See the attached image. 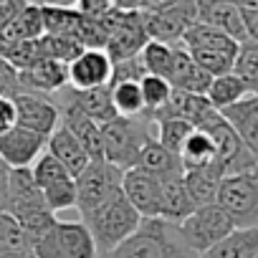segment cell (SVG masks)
I'll return each instance as SVG.
<instances>
[{
    "instance_id": "cell-12",
    "label": "cell",
    "mask_w": 258,
    "mask_h": 258,
    "mask_svg": "<svg viewBox=\"0 0 258 258\" xmlns=\"http://www.w3.org/2000/svg\"><path fill=\"white\" fill-rule=\"evenodd\" d=\"M121 192L126 195V200L135 205V210L145 220L162 218V185L150 172H145L140 167L126 170L124 180H121Z\"/></svg>"
},
{
    "instance_id": "cell-50",
    "label": "cell",
    "mask_w": 258,
    "mask_h": 258,
    "mask_svg": "<svg viewBox=\"0 0 258 258\" xmlns=\"http://www.w3.org/2000/svg\"><path fill=\"white\" fill-rule=\"evenodd\" d=\"M0 258H36V255H23V253H3V250H0Z\"/></svg>"
},
{
    "instance_id": "cell-13",
    "label": "cell",
    "mask_w": 258,
    "mask_h": 258,
    "mask_svg": "<svg viewBox=\"0 0 258 258\" xmlns=\"http://www.w3.org/2000/svg\"><path fill=\"white\" fill-rule=\"evenodd\" d=\"M48 137L36 135L31 129L16 124L6 135H0V162L6 167H33V162L43 155Z\"/></svg>"
},
{
    "instance_id": "cell-4",
    "label": "cell",
    "mask_w": 258,
    "mask_h": 258,
    "mask_svg": "<svg viewBox=\"0 0 258 258\" xmlns=\"http://www.w3.org/2000/svg\"><path fill=\"white\" fill-rule=\"evenodd\" d=\"M36 258H96V243L84 220H58L33 240Z\"/></svg>"
},
{
    "instance_id": "cell-31",
    "label": "cell",
    "mask_w": 258,
    "mask_h": 258,
    "mask_svg": "<svg viewBox=\"0 0 258 258\" xmlns=\"http://www.w3.org/2000/svg\"><path fill=\"white\" fill-rule=\"evenodd\" d=\"M248 94H250V89H248L235 74H225V76H215V79H213V84H210V89H208L205 96H208V101H210L218 111H223V109H228V106L243 101Z\"/></svg>"
},
{
    "instance_id": "cell-17",
    "label": "cell",
    "mask_w": 258,
    "mask_h": 258,
    "mask_svg": "<svg viewBox=\"0 0 258 258\" xmlns=\"http://www.w3.org/2000/svg\"><path fill=\"white\" fill-rule=\"evenodd\" d=\"M21 76V86L23 91H33V94H58L61 89L69 86V66L53 58H41L36 61L31 69L18 71Z\"/></svg>"
},
{
    "instance_id": "cell-42",
    "label": "cell",
    "mask_w": 258,
    "mask_h": 258,
    "mask_svg": "<svg viewBox=\"0 0 258 258\" xmlns=\"http://www.w3.org/2000/svg\"><path fill=\"white\" fill-rule=\"evenodd\" d=\"M23 91V86H21V76H18V71L0 56V96H11V99H16L18 94Z\"/></svg>"
},
{
    "instance_id": "cell-43",
    "label": "cell",
    "mask_w": 258,
    "mask_h": 258,
    "mask_svg": "<svg viewBox=\"0 0 258 258\" xmlns=\"http://www.w3.org/2000/svg\"><path fill=\"white\" fill-rule=\"evenodd\" d=\"M116 3H119V0H76V8H79L84 16H94V18H99V16L114 11Z\"/></svg>"
},
{
    "instance_id": "cell-26",
    "label": "cell",
    "mask_w": 258,
    "mask_h": 258,
    "mask_svg": "<svg viewBox=\"0 0 258 258\" xmlns=\"http://www.w3.org/2000/svg\"><path fill=\"white\" fill-rule=\"evenodd\" d=\"M135 167H140V170L150 172V175H152V177H157V180H165V177H172V175L185 172L182 160H180L177 155H172L167 147H162V145L157 142V137H155V135L145 142V147H142L140 160H137V165H135Z\"/></svg>"
},
{
    "instance_id": "cell-51",
    "label": "cell",
    "mask_w": 258,
    "mask_h": 258,
    "mask_svg": "<svg viewBox=\"0 0 258 258\" xmlns=\"http://www.w3.org/2000/svg\"><path fill=\"white\" fill-rule=\"evenodd\" d=\"M200 3H220V0H200Z\"/></svg>"
},
{
    "instance_id": "cell-11",
    "label": "cell",
    "mask_w": 258,
    "mask_h": 258,
    "mask_svg": "<svg viewBox=\"0 0 258 258\" xmlns=\"http://www.w3.org/2000/svg\"><path fill=\"white\" fill-rule=\"evenodd\" d=\"M13 101H16V114H18L16 124L31 129V132L51 137L61 126V109L48 96L33 94V91H21Z\"/></svg>"
},
{
    "instance_id": "cell-22",
    "label": "cell",
    "mask_w": 258,
    "mask_h": 258,
    "mask_svg": "<svg viewBox=\"0 0 258 258\" xmlns=\"http://www.w3.org/2000/svg\"><path fill=\"white\" fill-rule=\"evenodd\" d=\"M215 111H218V109L208 101V96L187 94V91H177V89H175L172 96H170V104H167L152 121H157V119H162V116H175V119L190 121V124L198 129V126H203Z\"/></svg>"
},
{
    "instance_id": "cell-23",
    "label": "cell",
    "mask_w": 258,
    "mask_h": 258,
    "mask_svg": "<svg viewBox=\"0 0 258 258\" xmlns=\"http://www.w3.org/2000/svg\"><path fill=\"white\" fill-rule=\"evenodd\" d=\"M41 36H46L41 6L28 3L8 26L0 28V48L13 46V43H23V41H38Z\"/></svg>"
},
{
    "instance_id": "cell-10",
    "label": "cell",
    "mask_w": 258,
    "mask_h": 258,
    "mask_svg": "<svg viewBox=\"0 0 258 258\" xmlns=\"http://www.w3.org/2000/svg\"><path fill=\"white\" fill-rule=\"evenodd\" d=\"M198 23V0H180V3L157 11V13H145V28L150 41L180 46L185 33Z\"/></svg>"
},
{
    "instance_id": "cell-38",
    "label": "cell",
    "mask_w": 258,
    "mask_h": 258,
    "mask_svg": "<svg viewBox=\"0 0 258 258\" xmlns=\"http://www.w3.org/2000/svg\"><path fill=\"white\" fill-rule=\"evenodd\" d=\"M38 46H41V56L43 58H53V61H61V63H71L81 51L84 46L79 41H71V38H58V36H41L38 38Z\"/></svg>"
},
{
    "instance_id": "cell-35",
    "label": "cell",
    "mask_w": 258,
    "mask_h": 258,
    "mask_svg": "<svg viewBox=\"0 0 258 258\" xmlns=\"http://www.w3.org/2000/svg\"><path fill=\"white\" fill-rule=\"evenodd\" d=\"M0 250L3 253H23L33 255V245L23 225L11 215V213H0Z\"/></svg>"
},
{
    "instance_id": "cell-47",
    "label": "cell",
    "mask_w": 258,
    "mask_h": 258,
    "mask_svg": "<svg viewBox=\"0 0 258 258\" xmlns=\"http://www.w3.org/2000/svg\"><path fill=\"white\" fill-rule=\"evenodd\" d=\"M6 203H8V167L0 162V213L6 210Z\"/></svg>"
},
{
    "instance_id": "cell-33",
    "label": "cell",
    "mask_w": 258,
    "mask_h": 258,
    "mask_svg": "<svg viewBox=\"0 0 258 258\" xmlns=\"http://www.w3.org/2000/svg\"><path fill=\"white\" fill-rule=\"evenodd\" d=\"M111 101H114V109L119 116H126V119L145 116V99H142L140 81L111 84Z\"/></svg>"
},
{
    "instance_id": "cell-2",
    "label": "cell",
    "mask_w": 258,
    "mask_h": 258,
    "mask_svg": "<svg viewBox=\"0 0 258 258\" xmlns=\"http://www.w3.org/2000/svg\"><path fill=\"white\" fill-rule=\"evenodd\" d=\"M81 220L91 230L96 250L101 255V253H109L116 245H121L129 235H135L145 218L135 210V205L129 203L126 195L119 190V192H114L109 200H104L99 208H94Z\"/></svg>"
},
{
    "instance_id": "cell-14",
    "label": "cell",
    "mask_w": 258,
    "mask_h": 258,
    "mask_svg": "<svg viewBox=\"0 0 258 258\" xmlns=\"http://www.w3.org/2000/svg\"><path fill=\"white\" fill-rule=\"evenodd\" d=\"M114 61L104 48H84L71 63H69V86L74 89H101L111 84Z\"/></svg>"
},
{
    "instance_id": "cell-8",
    "label": "cell",
    "mask_w": 258,
    "mask_h": 258,
    "mask_svg": "<svg viewBox=\"0 0 258 258\" xmlns=\"http://www.w3.org/2000/svg\"><path fill=\"white\" fill-rule=\"evenodd\" d=\"M235 223V228L258 225V175H230L223 177L215 200Z\"/></svg>"
},
{
    "instance_id": "cell-52",
    "label": "cell",
    "mask_w": 258,
    "mask_h": 258,
    "mask_svg": "<svg viewBox=\"0 0 258 258\" xmlns=\"http://www.w3.org/2000/svg\"><path fill=\"white\" fill-rule=\"evenodd\" d=\"M0 3H8V0H0Z\"/></svg>"
},
{
    "instance_id": "cell-9",
    "label": "cell",
    "mask_w": 258,
    "mask_h": 258,
    "mask_svg": "<svg viewBox=\"0 0 258 258\" xmlns=\"http://www.w3.org/2000/svg\"><path fill=\"white\" fill-rule=\"evenodd\" d=\"M121 180H124V170H119L116 165L99 160V162H89V167L76 177V208L79 215L86 218L94 208H99L104 200H109L114 192L121 190Z\"/></svg>"
},
{
    "instance_id": "cell-37",
    "label": "cell",
    "mask_w": 258,
    "mask_h": 258,
    "mask_svg": "<svg viewBox=\"0 0 258 258\" xmlns=\"http://www.w3.org/2000/svg\"><path fill=\"white\" fill-rule=\"evenodd\" d=\"M233 74L250 89V94H258V43L255 41H243L238 46Z\"/></svg>"
},
{
    "instance_id": "cell-7",
    "label": "cell",
    "mask_w": 258,
    "mask_h": 258,
    "mask_svg": "<svg viewBox=\"0 0 258 258\" xmlns=\"http://www.w3.org/2000/svg\"><path fill=\"white\" fill-rule=\"evenodd\" d=\"M177 228H180V235L185 238V243L195 253H205L213 245H218L223 238H228L235 230V223L218 203H210V205L195 208V213L187 215Z\"/></svg>"
},
{
    "instance_id": "cell-15",
    "label": "cell",
    "mask_w": 258,
    "mask_h": 258,
    "mask_svg": "<svg viewBox=\"0 0 258 258\" xmlns=\"http://www.w3.org/2000/svg\"><path fill=\"white\" fill-rule=\"evenodd\" d=\"M58 104H71L76 109H81L89 119H94L96 124H106L111 119H116V109L111 101V86H101V89H74L66 86L58 91Z\"/></svg>"
},
{
    "instance_id": "cell-6",
    "label": "cell",
    "mask_w": 258,
    "mask_h": 258,
    "mask_svg": "<svg viewBox=\"0 0 258 258\" xmlns=\"http://www.w3.org/2000/svg\"><path fill=\"white\" fill-rule=\"evenodd\" d=\"M198 129H205V132L215 140V147H218L215 165L223 170V177H230V175H258V160H255V155L243 145V140L238 137V132L225 121V116L220 111H215Z\"/></svg>"
},
{
    "instance_id": "cell-44",
    "label": "cell",
    "mask_w": 258,
    "mask_h": 258,
    "mask_svg": "<svg viewBox=\"0 0 258 258\" xmlns=\"http://www.w3.org/2000/svg\"><path fill=\"white\" fill-rule=\"evenodd\" d=\"M16 121H18L16 101L11 96H0V135H6L8 129H13Z\"/></svg>"
},
{
    "instance_id": "cell-18",
    "label": "cell",
    "mask_w": 258,
    "mask_h": 258,
    "mask_svg": "<svg viewBox=\"0 0 258 258\" xmlns=\"http://www.w3.org/2000/svg\"><path fill=\"white\" fill-rule=\"evenodd\" d=\"M198 21L223 31L225 36H230L238 43L248 41L243 11L233 3V0H220V3H200L198 0Z\"/></svg>"
},
{
    "instance_id": "cell-21",
    "label": "cell",
    "mask_w": 258,
    "mask_h": 258,
    "mask_svg": "<svg viewBox=\"0 0 258 258\" xmlns=\"http://www.w3.org/2000/svg\"><path fill=\"white\" fill-rule=\"evenodd\" d=\"M46 152H51L66 170H69V175L76 180L86 167H89V162H91V157L86 155V150L81 147V142L69 132V129L61 124L56 132L48 137V142H46Z\"/></svg>"
},
{
    "instance_id": "cell-20",
    "label": "cell",
    "mask_w": 258,
    "mask_h": 258,
    "mask_svg": "<svg viewBox=\"0 0 258 258\" xmlns=\"http://www.w3.org/2000/svg\"><path fill=\"white\" fill-rule=\"evenodd\" d=\"M170 84L177 91L205 96L210 84H213V76L195 63V58L187 53L185 46H175V66H172V74H170Z\"/></svg>"
},
{
    "instance_id": "cell-16",
    "label": "cell",
    "mask_w": 258,
    "mask_h": 258,
    "mask_svg": "<svg viewBox=\"0 0 258 258\" xmlns=\"http://www.w3.org/2000/svg\"><path fill=\"white\" fill-rule=\"evenodd\" d=\"M58 109H61V124L81 142V147L86 150V155L91 157V162L104 160V135H101V124H96L94 119H89L81 109H76V106H71V104H58Z\"/></svg>"
},
{
    "instance_id": "cell-30",
    "label": "cell",
    "mask_w": 258,
    "mask_h": 258,
    "mask_svg": "<svg viewBox=\"0 0 258 258\" xmlns=\"http://www.w3.org/2000/svg\"><path fill=\"white\" fill-rule=\"evenodd\" d=\"M182 167L185 170H198V167H210L218 160V147L215 140L205 132V129H195V132L187 137L182 152H180Z\"/></svg>"
},
{
    "instance_id": "cell-27",
    "label": "cell",
    "mask_w": 258,
    "mask_h": 258,
    "mask_svg": "<svg viewBox=\"0 0 258 258\" xmlns=\"http://www.w3.org/2000/svg\"><path fill=\"white\" fill-rule=\"evenodd\" d=\"M255 255H258V225L235 228L218 245L200 253V258H255Z\"/></svg>"
},
{
    "instance_id": "cell-29",
    "label": "cell",
    "mask_w": 258,
    "mask_h": 258,
    "mask_svg": "<svg viewBox=\"0 0 258 258\" xmlns=\"http://www.w3.org/2000/svg\"><path fill=\"white\" fill-rule=\"evenodd\" d=\"M180 46H185L187 51H225V53H238V46L240 43L233 41L230 36H225L223 31H218V28L198 21L185 33V38H182Z\"/></svg>"
},
{
    "instance_id": "cell-3",
    "label": "cell",
    "mask_w": 258,
    "mask_h": 258,
    "mask_svg": "<svg viewBox=\"0 0 258 258\" xmlns=\"http://www.w3.org/2000/svg\"><path fill=\"white\" fill-rule=\"evenodd\" d=\"M152 121L147 116L137 119H126L116 116L106 124H101V135H104V160L116 165L119 170H132L140 160V152L145 142L152 137Z\"/></svg>"
},
{
    "instance_id": "cell-48",
    "label": "cell",
    "mask_w": 258,
    "mask_h": 258,
    "mask_svg": "<svg viewBox=\"0 0 258 258\" xmlns=\"http://www.w3.org/2000/svg\"><path fill=\"white\" fill-rule=\"evenodd\" d=\"M140 3L142 0H119L116 8H121V11H140Z\"/></svg>"
},
{
    "instance_id": "cell-45",
    "label": "cell",
    "mask_w": 258,
    "mask_h": 258,
    "mask_svg": "<svg viewBox=\"0 0 258 258\" xmlns=\"http://www.w3.org/2000/svg\"><path fill=\"white\" fill-rule=\"evenodd\" d=\"M28 3H31V0H8V3H0V28L8 26Z\"/></svg>"
},
{
    "instance_id": "cell-24",
    "label": "cell",
    "mask_w": 258,
    "mask_h": 258,
    "mask_svg": "<svg viewBox=\"0 0 258 258\" xmlns=\"http://www.w3.org/2000/svg\"><path fill=\"white\" fill-rule=\"evenodd\" d=\"M162 185V220L180 225L187 215L195 213V203L185 187V172L160 180Z\"/></svg>"
},
{
    "instance_id": "cell-19",
    "label": "cell",
    "mask_w": 258,
    "mask_h": 258,
    "mask_svg": "<svg viewBox=\"0 0 258 258\" xmlns=\"http://www.w3.org/2000/svg\"><path fill=\"white\" fill-rule=\"evenodd\" d=\"M220 114L225 116V121L235 129L243 145L258 160V94H248L243 101L223 109Z\"/></svg>"
},
{
    "instance_id": "cell-39",
    "label": "cell",
    "mask_w": 258,
    "mask_h": 258,
    "mask_svg": "<svg viewBox=\"0 0 258 258\" xmlns=\"http://www.w3.org/2000/svg\"><path fill=\"white\" fill-rule=\"evenodd\" d=\"M31 172H33V180H36V185H38L41 190H46V187H51V185H56V182L71 177L69 170H66L51 152H43V155L33 162Z\"/></svg>"
},
{
    "instance_id": "cell-28",
    "label": "cell",
    "mask_w": 258,
    "mask_h": 258,
    "mask_svg": "<svg viewBox=\"0 0 258 258\" xmlns=\"http://www.w3.org/2000/svg\"><path fill=\"white\" fill-rule=\"evenodd\" d=\"M220 182H223V170L218 165L198 167V170H185V187H187L195 208L215 203Z\"/></svg>"
},
{
    "instance_id": "cell-53",
    "label": "cell",
    "mask_w": 258,
    "mask_h": 258,
    "mask_svg": "<svg viewBox=\"0 0 258 258\" xmlns=\"http://www.w3.org/2000/svg\"><path fill=\"white\" fill-rule=\"evenodd\" d=\"M255 258H258V255H255Z\"/></svg>"
},
{
    "instance_id": "cell-34",
    "label": "cell",
    "mask_w": 258,
    "mask_h": 258,
    "mask_svg": "<svg viewBox=\"0 0 258 258\" xmlns=\"http://www.w3.org/2000/svg\"><path fill=\"white\" fill-rule=\"evenodd\" d=\"M155 124H157V135H155L157 142H160L162 147H167L172 155L180 157V152H182L187 137L195 132V126H192L190 121L175 119V116H162V119H157Z\"/></svg>"
},
{
    "instance_id": "cell-36",
    "label": "cell",
    "mask_w": 258,
    "mask_h": 258,
    "mask_svg": "<svg viewBox=\"0 0 258 258\" xmlns=\"http://www.w3.org/2000/svg\"><path fill=\"white\" fill-rule=\"evenodd\" d=\"M147 74H155V76H162L170 81V74H172V66H175V46L170 43H160V41H150L142 53H140Z\"/></svg>"
},
{
    "instance_id": "cell-32",
    "label": "cell",
    "mask_w": 258,
    "mask_h": 258,
    "mask_svg": "<svg viewBox=\"0 0 258 258\" xmlns=\"http://www.w3.org/2000/svg\"><path fill=\"white\" fill-rule=\"evenodd\" d=\"M140 89H142V99H145V116L152 121L167 104H170V96H172V84L162 76H155V74H147L142 81H140ZM155 124V121H152Z\"/></svg>"
},
{
    "instance_id": "cell-40",
    "label": "cell",
    "mask_w": 258,
    "mask_h": 258,
    "mask_svg": "<svg viewBox=\"0 0 258 258\" xmlns=\"http://www.w3.org/2000/svg\"><path fill=\"white\" fill-rule=\"evenodd\" d=\"M43 192V200L48 205L51 213H58V210H69V208H76V200H79V192H76V180L74 177H66L46 190Z\"/></svg>"
},
{
    "instance_id": "cell-5",
    "label": "cell",
    "mask_w": 258,
    "mask_h": 258,
    "mask_svg": "<svg viewBox=\"0 0 258 258\" xmlns=\"http://www.w3.org/2000/svg\"><path fill=\"white\" fill-rule=\"evenodd\" d=\"M109 41H106V53L109 58L116 61H126V58H135L142 53V48L150 43L147 28H145V13L142 11H121L114 8L109 13L101 16Z\"/></svg>"
},
{
    "instance_id": "cell-46",
    "label": "cell",
    "mask_w": 258,
    "mask_h": 258,
    "mask_svg": "<svg viewBox=\"0 0 258 258\" xmlns=\"http://www.w3.org/2000/svg\"><path fill=\"white\" fill-rule=\"evenodd\" d=\"M243 21H245L248 41H255V43H258V8H253V11H243Z\"/></svg>"
},
{
    "instance_id": "cell-25",
    "label": "cell",
    "mask_w": 258,
    "mask_h": 258,
    "mask_svg": "<svg viewBox=\"0 0 258 258\" xmlns=\"http://www.w3.org/2000/svg\"><path fill=\"white\" fill-rule=\"evenodd\" d=\"M41 13H43V28H46L48 36L79 41V33H81V26H84V13L76 6L41 3Z\"/></svg>"
},
{
    "instance_id": "cell-49",
    "label": "cell",
    "mask_w": 258,
    "mask_h": 258,
    "mask_svg": "<svg viewBox=\"0 0 258 258\" xmlns=\"http://www.w3.org/2000/svg\"><path fill=\"white\" fill-rule=\"evenodd\" d=\"M233 3H235L240 11H253V8H258V0H233Z\"/></svg>"
},
{
    "instance_id": "cell-41",
    "label": "cell",
    "mask_w": 258,
    "mask_h": 258,
    "mask_svg": "<svg viewBox=\"0 0 258 258\" xmlns=\"http://www.w3.org/2000/svg\"><path fill=\"white\" fill-rule=\"evenodd\" d=\"M147 76V69L142 63L140 56L126 58V61H116L114 63V74H111V84H121V81H142ZM109 84V86H111Z\"/></svg>"
},
{
    "instance_id": "cell-1",
    "label": "cell",
    "mask_w": 258,
    "mask_h": 258,
    "mask_svg": "<svg viewBox=\"0 0 258 258\" xmlns=\"http://www.w3.org/2000/svg\"><path fill=\"white\" fill-rule=\"evenodd\" d=\"M96 258H200V253H195L185 243L175 223L157 218L142 220L135 235H129L121 245Z\"/></svg>"
}]
</instances>
